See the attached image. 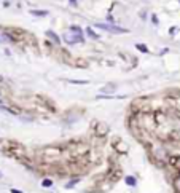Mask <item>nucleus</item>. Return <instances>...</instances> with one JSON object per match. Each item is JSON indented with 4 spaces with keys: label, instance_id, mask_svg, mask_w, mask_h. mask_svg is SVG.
I'll list each match as a JSON object with an SVG mask.
<instances>
[{
    "label": "nucleus",
    "instance_id": "7",
    "mask_svg": "<svg viewBox=\"0 0 180 193\" xmlns=\"http://www.w3.org/2000/svg\"><path fill=\"white\" fill-rule=\"evenodd\" d=\"M135 48H137L139 51H142V53H148V48L145 45H142V43H137V45H135Z\"/></svg>",
    "mask_w": 180,
    "mask_h": 193
},
{
    "label": "nucleus",
    "instance_id": "8",
    "mask_svg": "<svg viewBox=\"0 0 180 193\" xmlns=\"http://www.w3.org/2000/svg\"><path fill=\"white\" fill-rule=\"evenodd\" d=\"M70 30H72V32H77V34H81V35H83V32H81V29L78 27V26H70Z\"/></svg>",
    "mask_w": 180,
    "mask_h": 193
},
{
    "label": "nucleus",
    "instance_id": "10",
    "mask_svg": "<svg viewBox=\"0 0 180 193\" xmlns=\"http://www.w3.org/2000/svg\"><path fill=\"white\" fill-rule=\"evenodd\" d=\"M70 83H75V85H86L88 82H77V80H70Z\"/></svg>",
    "mask_w": 180,
    "mask_h": 193
},
{
    "label": "nucleus",
    "instance_id": "5",
    "mask_svg": "<svg viewBox=\"0 0 180 193\" xmlns=\"http://www.w3.org/2000/svg\"><path fill=\"white\" fill-rule=\"evenodd\" d=\"M30 15H33V16H46L48 11H45V10H32Z\"/></svg>",
    "mask_w": 180,
    "mask_h": 193
},
{
    "label": "nucleus",
    "instance_id": "3",
    "mask_svg": "<svg viewBox=\"0 0 180 193\" xmlns=\"http://www.w3.org/2000/svg\"><path fill=\"white\" fill-rule=\"evenodd\" d=\"M46 35H48V37H50V38H51V40H53V42H54V43H57V45H59V43H61V40H59V37H57V35H56V34H54V32H53V30H48V32H46Z\"/></svg>",
    "mask_w": 180,
    "mask_h": 193
},
{
    "label": "nucleus",
    "instance_id": "1",
    "mask_svg": "<svg viewBox=\"0 0 180 193\" xmlns=\"http://www.w3.org/2000/svg\"><path fill=\"white\" fill-rule=\"evenodd\" d=\"M97 29H104L108 30V32H113V34H126L128 30L123 27H118V26H108V24H96Z\"/></svg>",
    "mask_w": 180,
    "mask_h": 193
},
{
    "label": "nucleus",
    "instance_id": "11",
    "mask_svg": "<svg viewBox=\"0 0 180 193\" xmlns=\"http://www.w3.org/2000/svg\"><path fill=\"white\" fill-rule=\"evenodd\" d=\"M77 182H78V179H75V180H72V182H70V184H69V185H67V187H69V188H70V187H73V185H75V184H77Z\"/></svg>",
    "mask_w": 180,
    "mask_h": 193
},
{
    "label": "nucleus",
    "instance_id": "2",
    "mask_svg": "<svg viewBox=\"0 0 180 193\" xmlns=\"http://www.w3.org/2000/svg\"><path fill=\"white\" fill-rule=\"evenodd\" d=\"M72 32V30H70ZM73 35H69V34H64V40H66L67 43H77V42H83V35L81 34H77V32H72Z\"/></svg>",
    "mask_w": 180,
    "mask_h": 193
},
{
    "label": "nucleus",
    "instance_id": "13",
    "mask_svg": "<svg viewBox=\"0 0 180 193\" xmlns=\"http://www.w3.org/2000/svg\"><path fill=\"white\" fill-rule=\"evenodd\" d=\"M11 193H22V192H19V190H16V188H13V190H11Z\"/></svg>",
    "mask_w": 180,
    "mask_h": 193
},
{
    "label": "nucleus",
    "instance_id": "15",
    "mask_svg": "<svg viewBox=\"0 0 180 193\" xmlns=\"http://www.w3.org/2000/svg\"><path fill=\"white\" fill-rule=\"evenodd\" d=\"M0 82H2V77H0Z\"/></svg>",
    "mask_w": 180,
    "mask_h": 193
},
{
    "label": "nucleus",
    "instance_id": "14",
    "mask_svg": "<svg viewBox=\"0 0 180 193\" xmlns=\"http://www.w3.org/2000/svg\"><path fill=\"white\" fill-rule=\"evenodd\" d=\"M0 179H2V172H0Z\"/></svg>",
    "mask_w": 180,
    "mask_h": 193
},
{
    "label": "nucleus",
    "instance_id": "4",
    "mask_svg": "<svg viewBox=\"0 0 180 193\" xmlns=\"http://www.w3.org/2000/svg\"><path fill=\"white\" fill-rule=\"evenodd\" d=\"M86 34H88L89 37H93L94 40H99V38H100V35H99V34H96V32H94V30L91 29V27H88V29H86Z\"/></svg>",
    "mask_w": 180,
    "mask_h": 193
},
{
    "label": "nucleus",
    "instance_id": "6",
    "mask_svg": "<svg viewBox=\"0 0 180 193\" xmlns=\"http://www.w3.org/2000/svg\"><path fill=\"white\" fill-rule=\"evenodd\" d=\"M126 184L131 185V187H135V184H137V180H135L132 176H129V177H126Z\"/></svg>",
    "mask_w": 180,
    "mask_h": 193
},
{
    "label": "nucleus",
    "instance_id": "16",
    "mask_svg": "<svg viewBox=\"0 0 180 193\" xmlns=\"http://www.w3.org/2000/svg\"><path fill=\"white\" fill-rule=\"evenodd\" d=\"M0 104H2V101H0Z\"/></svg>",
    "mask_w": 180,
    "mask_h": 193
},
{
    "label": "nucleus",
    "instance_id": "12",
    "mask_svg": "<svg viewBox=\"0 0 180 193\" xmlns=\"http://www.w3.org/2000/svg\"><path fill=\"white\" fill-rule=\"evenodd\" d=\"M70 5H72V6H77V0H70Z\"/></svg>",
    "mask_w": 180,
    "mask_h": 193
},
{
    "label": "nucleus",
    "instance_id": "9",
    "mask_svg": "<svg viewBox=\"0 0 180 193\" xmlns=\"http://www.w3.org/2000/svg\"><path fill=\"white\" fill-rule=\"evenodd\" d=\"M42 185H43V187H51V185H53V180H50V179H45V180L42 182Z\"/></svg>",
    "mask_w": 180,
    "mask_h": 193
}]
</instances>
